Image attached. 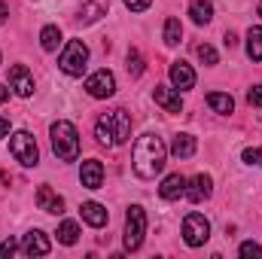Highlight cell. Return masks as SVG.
I'll list each match as a JSON object with an SVG mask.
<instances>
[{"label": "cell", "mask_w": 262, "mask_h": 259, "mask_svg": "<svg viewBox=\"0 0 262 259\" xmlns=\"http://www.w3.org/2000/svg\"><path fill=\"white\" fill-rule=\"evenodd\" d=\"M165 156H168V149H165V143H162L159 134H143V137H137L134 153H131L134 174L143 177V180H152L156 174L165 171Z\"/></svg>", "instance_id": "obj_1"}, {"label": "cell", "mask_w": 262, "mask_h": 259, "mask_svg": "<svg viewBox=\"0 0 262 259\" xmlns=\"http://www.w3.org/2000/svg\"><path fill=\"white\" fill-rule=\"evenodd\" d=\"M95 137L104 146H122L131 137V116L122 107H116L110 113H101V119L95 122Z\"/></svg>", "instance_id": "obj_2"}, {"label": "cell", "mask_w": 262, "mask_h": 259, "mask_svg": "<svg viewBox=\"0 0 262 259\" xmlns=\"http://www.w3.org/2000/svg\"><path fill=\"white\" fill-rule=\"evenodd\" d=\"M52 153L61 162H76V156H79V134L73 128V122L58 119L52 125Z\"/></svg>", "instance_id": "obj_3"}, {"label": "cell", "mask_w": 262, "mask_h": 259, "mask_svg": "<svg viewBox=\"0 0 262 259\" xmlns=\"http://www.w3.org/2000/svg\"><path fill=\"white\" fill-rule=\"evenodd\" d=\"M9 153L25 168H37V162H40V149H37V140H34L31 131H15L12 140H9Z\"/></svg>", "instance_id": "obj_4"}, {"label": "cell", "mask_w": 262, "mask_h": 259, "mask_svg": "<svg viewBox=\"0 0 262 259\" xmlns=\"http://www.w3.org/2000/svg\"><path fill=\"white\" fill-rule=\"evenodd\" d=\"M85 61H89V46L82 40H70L64 46V52H61V58H58V67L67 76H82Z\"/></svg>", "instance_id": "obj_5"}, {"label": "cell", "mask_w": 262, "mask_h": 259, "mask_svg": "<svg viewBox=\"0 0 262 259\" xmlns=\"http://www.w3.org/2000/svg\"><path fill=\"white\" fill-rule=\"evenodd\" d=\"M143 232H146V213L143 207H128V217H125V250H137L143 244Z\"/></svg>", "instance_id": "obj_6"}, {"label": "cell", "mask_w": 262, "mask_h": 259, "mask_svg": "<svg viewBox=\"0 0 262 259\" xmlns=\"http://www.w3.org/2000/svg\"><path fill=\"white\" fill-rule=\"evenodd\" d=\"M207 238H210V223H207L201 213H189V217L183 220V241H186L189 247H201Z\"/></svg>", "instance_id": "obj_7"}, {"label": "cell", "mask_w": 262, "mask_h": 259, "mask_svg": "<svg viewBox=\"0 0 262 259\" xmlns=\"http://www.w3.org/2000/svg\"><path fill=\"white\" fill-rule=\"evenodd\" d=\"M85 92H89L92 98H113V92H116V76H113L110 70H98V73H92V76L85 79Z\"/></svg>", "instance_id": "obj_8"}, {"label": "cell", "mask_w": 262, "mask_h": 259, "mask_svg": "<svg viewBox=\"0 0 262 259\" xmlns=\"http://www.w3.org/2000/svg\"><path fill=\"white\" fill-rule=\"evenodd\" d=\"M9 82H12V89H15L18 98H31L34 95V76H31V70L25 64H15L9 70Z\"/></svg>", "instance_id": "obj_9"}, {"label": "cell", "mask_w": 262, "mask_h": 259, "mask_svg": "<svg viewBox=\"0 0 262 259\" xmlns=\"http://www.w3.org/2000/svg\"><path fill=\"white\" fill-rule=\"evenodd\" d=\"M152 98H156V104H159L165 113H180V110H183V98H180V92H174V89H168V85H156Z\"/></svg>", "instance_id": "obj_10"}, {"label": "cell", "mask_w": 262, "mask_h": 259, "mask_svg": "<svg viewBox=\"0 0 262 259\" xmlns=\"http://www.w3.org/2000/svg\"><path fill=\"white\" fill-rule=\"evenodd\" d=\"M79 180H82L85 189H101V183H104V165H101L98 159L82 162V168H79Z\"/></svg>", "instance_id": "obj_11"}, {"label": "cell", "mask_w": 262, "mask_h": 259, "mask_svg": "<svg viewBox=\"0 0 262 259\" xmlns=\"http://www.w3.org/2000/svg\"><path fill=\"white\" fill-rule=\"evenodd\" d=\"M37 207L46 210V213H61L64 210V198L55 192L52 186H40L37 189Z\"/></svg>", "instance_id": "obj_12"}, {"label": "cell", "mask_w": 262, "mask_h": 259, "mask_svg": "<svg viewBox=\"0 0 262 259\" xmlns=\"http://www.w3.org/2000/svg\"><path fill=\"white\" fill-rule=\"evenodd\" d=\"M21 250H25L28 256H46V253H49V238H46L40 229H34V232H28V235H25Z\"/></svg>", "instance_id": "obj_13"}, {"label": "cell", "mask_w": 262, "mask_h": 259, "mask_svg": "<svg viewBox=\"0 0 262 259\" xmlns=\"http://www.w3.org/2000/svg\"><path fill=\"white\" fill-rule=\"evenodd\" d=\"M79 213H82V220H85L89 226H95V229L107 226V220H110L107 207H104V204H98V201H85V204L79 207Z\"/></svg>", "instance_id": "obj_14"}, {"label": "cell", "mask_w": 262, "mask_h": 259, "mask_svg": "<svg viewBox=\"0 0 262 259\" xmlns=\"http://www.w3.org/2000/svg\"><path fill=\"white\" fill-rule=\"evenodd\" d=\"M107 9H110V0H82V6H79V21H82V25H92V21H98L101 15H107Z\"/></svg>", "instance_id": "obj_15"}, {"label": "cell", "mask_w": 262, "mask_h": 259, "mask_svg": "<svg viewBox=\"0 0 262 259\" xmlns=\"http://www.w3.org/2000/svg\"><path fill=\"white\" fill-rule=\"evenodd\" d=\"M171 82H174V89L186 92V89L195 85V70L189 64H183V61H177V64H171Z\"/></svg>", "instance_id": "obj_16"}, {"label": "cell", "mask_w": 262, "mask_h": 259, "mask_svg": "<svg viewBox=\"0 0 262 259\" xmlns=\"http://www.w3.org/2000/svg\"><path fill=\"white\" fill-rule=\"evenodd\" d=\"M210 186H213V183H210V177H207V174H195V177L189 180V189H186L189 201H195V204H198V201L210 198V192H213Z\"/></svg>", "instance_id": "obj_17"}, {"label": "cell", "mask_w": 262, "mask_h": 259, "mask_svg": "<svg viewBox=\"0 0 262 259\" xmlns=\"http://www.w3.org/2000/svg\"><path fill=\"white\" fill-rule=\"evenodd\" d=\"M183 192H186V180H183L180 174H171V177H165V183L159 186V195H162V198H168V201L180 198Z\"/></svg>", "instance_id": "obj_18"}, {"label": "cell", "mask_w": 262, "mask_h": 259, "mask_svg": "<svg viewBox=\"0 0 262 259\" xmlns=\"http://www.w3.org/2000/svg\"><path fill=\"white\" fill-rule=\"evenodd\" d=\"M171 153H174L177 159L195 156V137H192V134H177V137L171 140Z\"/></svg>", "instance_id": "obj_19"}, {"label": "cell", "mask_w": 262, "mask_h": 259, "mask_svg": "<svg viewBox=\"0 0 262 259\" xmlns=\"http://www.w3.org/2000/svg\"><path fill=\"white\" fill-rule=\"evenodd\" d=\"M189 15H192L195 25H207V21L213 18V3H210V0H195V3L189 6Z\"/></svg>", "instance_id": "obj_20"}, {"label": "cell", "mask_w": 262, "mask_h": 259, "mask_svg": "<svg viewBox=\"0 0 262 259\" xmlns=\"http://www.w3.org/2000/svg\"><path fill=\"white\" fill-rule=\"evenodd\" d=\"M207 104H210L213 113H232V110H235L232 95H223V92H210V95H207Z\"/></svg>", "instance_id": "obj_21"}, {"label": "cell", "mask_w": 262, "mask_h": 259, "mask_svg": "<svg viewBox=\"0 0 262 259\" xmlns=\"http://www.w3.org/2000/svg\"><path fill=\"white\" fill-rule=\"evenodd\" d=\"M247 55L253 61H262V28L259 25L247 31Z\"/></svg>", "instance_id": "obj_22"}, {"label": "cell", "mask_w": 262, "mask_h": 259, "mask_svg": "<svg viewBox=\"0 0 262 259\" xmlns=\"http://www.w3.org/2000/svg\"><path fill=\"white\" fill-rule=\"evenodd\" d=\"M58 43H61V31H58L55 25H46V28L40 31V46H43L46 52H55Z\"/></svg>", "instance_id": "obj_23"}, {"label": "cell", "mask_w": 262, "mask_h": 259, "mask_svg": "<svg viewBox=\"0 0 262 259\" xmlns=\"http://www.w3.org/2000/svg\"><path fill=\"white\" fill-rule=\"evenodd\" d=\"M58 241H61V244H67V247L79 241V226H76L73 220H64V223L58 226Z\"/></svg>", "instance_id": "obj_24"}, {"label": "cell", "mask_w": 262, "mask_h": 259, "mask_svg": "<svg viewBox=\"0 0 262 259\" xmlns=\"http://www.w3.org/2000/svg\"><path fill=\"white\" fill-rule=\"evenodd\" d=\"M180 37H183L180 21H177V18H168V21H165V43H168V46H177Z\"/></svg>", "instance_id": "obj_25"}, {"label": "cell", "mask_w": 262, "mask_h": 259, "mask_svg": "<svg viewBox=\"0 0 262 259\" xmlns=\"http://www.w3.org/2000/svg\"><path fill=\"white\" fill-rule=\"evenodd\" d=\"M128 73L131 76H140V73H143V58H140L137 49H131L128 52Z\"/></svg>", "instance_id": "obj_26"}, {"label": "cell", "mask_w": 262, "mask_h": 259, "mask_svg": "<svg viewBox=\"0 0 262 259\" xmlns=\"http://www.w3.org/2000/svg\"><path fill=\"white\" fill-rule=\"evenodd\" d=\"M195 52H198V58H201L204 64H216V49H213V46H207V43H201V46H198Z\"/></svg>", "instance_id": "obj_27"}, {"label": "cell", "mask_w": 262, "mask_h": 259, "mask_svg": "<svg viewBox=\"0 0 262 259\" xmlns=\"http://www.w3.org/2000/svg\"><path fill=\"white\" fill-rule=\"evenodd\" d=\"M244 162H247V165H256V168H262V149H256V146L244 149Z\"/></svg>", "instance_id": "obj_28"}, {"label": "cell", "mask_w": 262, "mask_h": 259, "mask_svg": "<svg viewBox=\"0 0 262 259\" xmlns=\"http://www.w3.org/2000/svg\"><path fill=\"white\" fill-rule=\"evenodd\" d=\"M238 253H241V256H262V247L259 244H253V241H244Z\"/></svg>", "instance_id": "obj_29"}, {"label": "cell", "mask_w": 262, "mask_h": 259, "mask_svg": "<svg viewBox=\"0 0 262 259\" xmlns=\"http://www.w3.org/2000/svg\"><path fill=\"white\" fill-rule=\"evenodd\" d=\"M247 101H250V107H262V85H253L247 92Z\"/></svg>", "instance_id": "obj_30"}, {"label": "cell", "mask_w": 262, "mask_h": 259, "mask_svg": "<svg viewBox=\"0 0 262 259\" xmlns=\"http://www.w3.org/2000/svg\"><path fill=\"white\" fill-rule=\"evenodd\" d=\"M149 3L152 0H125V6H128L131 12H143V9H149Z\"/></svg>", "instance_id": "obj_31"}, {"label": "cell", "mask_w": 262, "mask_h": 259, "mask_svg": "<svg viewBox=\"0 0 262 259\" xmlns=\"http://www.w3.org/2000/svg\"><path fill=\"white\" fill-rule=\"evenodd\" d=\"M12 253H15V241H12V238H6V241L0 244V256H12Z\"/></svg>", "instance_id": "obj_32"}, {"label": "cell", "mask_w": 262, "mask_h": 259, "mask_svg": "<svg viewBox=\"0 0 262 259\" xmlns=\"http://www.w3.org/2000/svg\"><path fill=\"white\" fill-rule=\"evenodd\" d=\"M6 134H9V119L0 116V137H6Z\"/></svg>", "instance_id": "obj_33"}, {"label": "cell", "mask_w": 262, "mask_h": 259, "mask_svg": "<svg viewBox=\"0 0 262 259\" xmlns=\"http://www.w3.org/2000/svg\"><path fill=\"white\" fill-rule=\"evenodd\" d=\"M235 43H238V40H235V34H232V31H229V34H226V46H229V49H232V46H235Z\"/></svg>", "instance_id": "obj_34"}, {"label": "cell", "mask_w": 262, "mask_h": 259, "mask_svg": "<svg viewBox=\"0 0 262 259\" xmlns=\"http://www.w3.org/2000/svg\"><path fill=\"white\" fill-rule=\"evenodd\" d=\"M6 15H9V9H6V3H0V25L6 21Z\"/></svg>", "instance_id": "obj_35"}, {"label": "cell", "mask_w": 262, "mask_h": 259, "mask_svg": "<svg viewBox=\"0 0 262 259\" xmlns=\"http://www.w3.org/2000/svg\"><path fill=\"white\" fill-rule=\"evenodd\" d=\"M6 98H9V92H6V85H0V104H3Z\"/></svg>", "instance_id": "obj_36"}, {"label": "cell", "mask_w": 262, "mask_h": 259, "mask_svg": "<svg viewBox=\"0 0 262 259\" xmlns=\"http://www.w3.org/2000/svg\"><path fill=\"white\" fill-rule=\"evenodd\" d=\"M259 15H262V3H259Z\"/></svg>", "instance_id": "obj_37"}]
</instances>
